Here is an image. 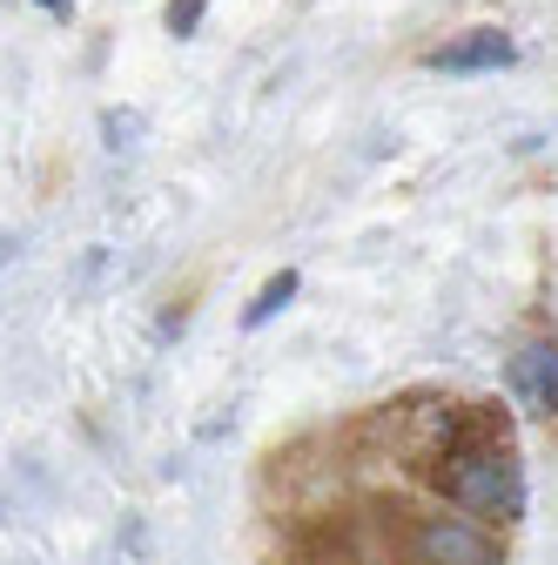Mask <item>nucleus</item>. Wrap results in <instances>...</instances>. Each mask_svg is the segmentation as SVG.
Listing matches in <instances>:
<instances>
[{"label": "nucleus", "instance_id": "f257e3e1", "mask_svg": "<svg viewBox=\"0 0 558 565\" xmlns=\"http://www.w3.org/2000/svg\"><path fill=\"white\" fill-rule=\"evenodd\" d=\"M438 491L471 512V519H492V525H512L525 512V471H518V451L505 445V431H492V417L464 424V431L438 451Z\"/></svg>", "mask_w": 558, "mask_h": 565}, {"label": "nucleus", "instance_id": "39448f33", "mask_svg": "<svg viewBox=\"0 0 558 565\" xmlns=\"http://www.w3.org/2000/svg\"><path fill=\"white\" fill-rule=\"evenodd\" d=\"M290 297H297V269H283V276H269V282H262V290H256V303L243 310V323H249V330H262V323H269L276 310H283V303H290Z\"/></svg>", "mask_w": 558, "mask_h": 565}, {"label": "nucleus", "instance_id": "f03ea898", "mask_svg": "<svg viewBox=\"0 0 558 565\" xmlns=\"http://www.w3.org/2000/svg\"><path fill=\"white\" fill-rule=\"evenodd\" d=\"M404 565H505L492 525H477L471 512L464 519H444V512H417L404 525Z\"/></svg>", "mask_w": 558, "mask_h": 565}, {"label": "nucleus", "instance_id": "0eeeda50", "mask_svg": "<svg viewBox=\"0 0 558 565\" xmlns=\"http://www.w3.org/2000/svg\"><path fill=\"white\" fill-rule=\"evenodd\" d=\"M297 565H343V558H297Z\"/></svg>", "mask_w": 558, "mask_h": 565}, {"label": "nucleus", "instance_id": "20e7f679", "mask_svg": "<svg viewBox=\"0 0 558 565\" xmlns=\"http://www.w3.org/2000/svg\"><path fill=\"white\" fill-rule=\"evenodd\" d=\"M512 61H518V41L505 28H471L431 54V67H444V75H484V67H512Z\"/></svg>", "mask_w": 558, "mask_h": 565}, {"label": "nucleus", "instance_id": "423d86ee", "mask_svg": "<svg viewBox=\"0 0 558 565\" xmlns=\"http://www.w3.org/2000/svg\"><path fill=\"white\" fill-rule=\"evenodd\" d=\"M195 21H202V0H169V28L175 34H189Z\"/></svg>", "mask_w": 558, "mask_h": 565}, {"label": "nucleus", "instance_id": "6e6552de", "mask_svg": "<svg viewBox=\"0 0 558 565\" xmlns=\"http://www.w3.org/2000/svg\"><path fill=\"white\" fill-rule=\"evenodd\" d=\"M41 8H54V14H61V8H67V0H41Z\"/></svg>", "mask_w": 558, "mask_h": 565}, {"label": "nucleus", "instance_id": "7ed1b4c3", "mask_svg": "<svg viewBox=\"0 0 558 565\" xmlns=\"http://www.w3.org/2000/svg\"><path fill=\"white\" fill-rule=\"evenodd\" d=\"M512 397L525 404V417H551L558 411V343L551 337H525L512 358Z\"/></svg>", "mask_w": 558, "mask_h": 565}]
</instances>
